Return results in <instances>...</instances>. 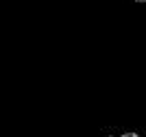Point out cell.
Listing matches in <instances>:
<instances>
[{
	"label": "cell",
	"mask_w": 146,
	"mask_h": 137,
	"mask_svg": "<svg viewBox=\"0 0 146 137\" xmlns=\"http://www.w3.org/2000/svg\"><path fill=\"white\" fill-rule=\"evenodd\" d=\"M135 2H146V0H135Z\"/></svg>",
	"instance_id": "obj_2"
},
{
	"label": "cell",
	"mask_w": 146,
	"mask_h": 137,
	"mask_svg": "<svg viewBox=\"0 0 146 137\" xmlns=\"http://www.w3.org/2000/svg\"><path fill=\"white\" fill-rule=\"evenodd\" d=\"M122 137H140V135H137V133H124Z\"/></svg>",
	"instance_id": "obj_1"
},
{
	"label": "cell",
	"mask_w": 146,
	"mask_h": 137,
	"mask_svg": "<svg viewBox=\"0 0 146 137\" xmlns=\"http://www.w3.org/2000/svg\"><path fill=\"white\" fill-rule=\"evenodd\" d=\"M109 137H113V135H109Z\"/></svg>",
	"instance_id": "obj_3"
}]
</instances>
